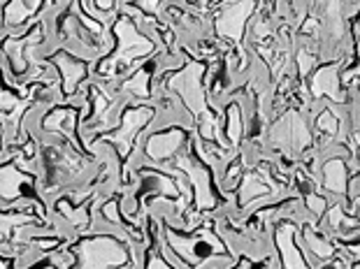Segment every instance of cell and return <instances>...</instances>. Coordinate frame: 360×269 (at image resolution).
I'll list each match as a JSON object with an SVG mask.
<instances>
[{"label":"cell","mask_w":360,"mask_h":269,"mask_svg":"<svg viewBox=\"0 0 360 269\" xmlns=\"http://www.w3.org/2000/svg\"><path fill=\"white\" fill-rule=\"evenodd\" d=\"M77 267H126L130 265V251L117 237H91L72 246Z\"/></svg>","instance_id":"obj_1"},{"label":"cell","mask_w":360,"mask_h":269,"mask_svg":"<svg viewBox=\"0 0 360 269\" xmlns=\"http://www.w3.org/2000/svg\"><path fill=\"white\" fill-rule=\"evenodd\" d=\"M114 35H117L119 47L117 51L110 53V58H105L101 63V67H98L101 74H107L119 63L128 65V63H133V58L147 56V53L156 51V44L151 42L147 35H142L140 30H137L135 21L128 17H121L117 24H114Z\"/></svg>","instance_id":"obj_2"},{"label":"cell","mask_w":360,"mask_h":269,"mask_svg":"<svg viewBox=\"0 0 360 269\" xmlns=\"http://www.w3.org/2000/svg\"><path fill=\"white\" fill-rule=\"evenodd\" d=\"M270 142L274 147L283 149H293V151H304L311 144V135L307 130V123L297 114L295 110H290L277 126L272 128Z\"/></svg>","instance_id":"obj_3"},{"label":"cell","mask_w":360,"mask_h":269,"mask_svg":"<svg viewBox=\"0 0 360 269\" xmlns=\"http://www.w3.org/2000/svg\"><path fill=\"white\" fill-rule=\"evenodd\" d=\"M202 72H205L202 63H188L177 77H174V79L167 81V88L179 91V96L184 98V103H186L191 110H193V114H202L205 112Z\"/></svg>","instance_id":"obj_4"},{"label":"cell","mask_w":360,"mask_h":269,"mask_svg":"<svg viewBox=\"0 0 360 269\" xmlns=\"http://www.w3.org/2000/svg\"><path fill=\"white\" fill-rule=\"evenodd\" d=\"M184 147H186V133L181 128H165L160 133L149 135L144 151L154 163H167V160L177 158Z\"/></svg>","instance_id":"obj_5"},{"label":"cell","mask_w":360,"mask_h":269,"mask_svg":"<svg viewBox=\"0 0 360 269\" xmlns=\"http://www.w3.org/2000/svg\"><path fill=\"white\" fill-rule=\"evenodd\" d=\"M154 114H156L154 107H130V110L124 112L121 128L110 137L112 142H117L121 147L124 156H128V151L133 149V144H135V137L142 133V128L147 126V123H151Z\"/></svg>","instance_id":"obj_6"},{"label":"cell","mask_w":360,"mask_h":269,"mask_svg":"<svg viewBox=\"0 0 360 269\" xmlns=\"http://www.w3.org/2000/svg\"><path fill=\"white\" fill-rule=\"evenodd\" d=\"M256 10V0H237V3L228 5L217 19V33L219 37H233L235 42L242 40L244 24Z\"/></svg>","instance_id":"obj_7"},{"label":"cell","mask_w":360,"mask_h":269,"mask_svg":"<svg viewBox=\"0 0 360 269\" xmlns=\"http://www.w3.org/2000/svg\"><path fill=\"white\" fill-rule=\"evenodd\" d=\"M44 33H47V28H44V21H40L26 37H10L3 49L7 53V58H10V63L14 67V72L17 74H24L30 65V51L37 47V42L42 40Z\"/></svg>","instance_id":"obj_8"},{"label":"cell","mask_w":360,"mask_h":269,"mask_svg":"<svg viewBox=\"0 0 360 269\" xmlns=\"http://www.w3.org/2000/svg\"><path fill=\"white\" fill-rule=\"evenodd\" d=\"M53 60H56L58 70L63 72V96H72L82 84V79L86 77V60H82L65 51L56 53Z\"/></svg>","instance_id":"obj_9"},{"label":"cell","mask_w":360,"mask_h":269,"mask_svg":"<svg viewBox=\"0 0 360 269\" xmlns=\"http://www.w3.org/2000/svg\"><path fill=\"white\" fill-rule=\"evenodd\" d=\"M337 70H340V65H337V63L319 67V70L314 72V77H311V93L316 96V98L328 96V98H333L335 103H344Z\"/></svg>","instance_id":"obj_10"},{"label":"cell","mask_w":360,"mask_h":269,"mask_svg":"<svg viewBox=\"0 0 360 269\" xmlns=\"http://www.w3.org/2000/svg\"><path fill=\"white\" fill-rule=\"evenodd\" d=\"M297 235V225L293 223H283L277 228V246L281 251V265L283 267H307L300 249L295 246L293 237Z\"/></svg>","instance_id":"obj_11"},{"label":"cell","mask_w":360,"mask_h":269,"mask_svg":"<svg viewBox=\"0 0 360 269\" xmlns=\"http://www.w3.org/2000/svg\"><path fill=\"white\" fill-rule=\"evenodd\" d=\"M33 181H35V174L19 172L14 165L0 167V197H3L5 202H14V199L21 195V186L33 183Z\"/></svg>","instance_id":"obj_12"},{"label":"cell","mask_w":360,"mask_h":269,"mask_svg":"<svg viewBox=\"0 0 360 269\" xmlns=\"http://www.w3.org/2000/svg\"><path fill=\"white\" fill-rule=\"evenodd\" d=\"M44 5V0H10L3 10L5 26H24L30 17H35L37 10Z\"/></svg>","instance_id":"obj_13"},{"label":"cell","mask_w":360,"mask_h":269,"mask_svg":"<svg viewBox=\"0 0 360 269\" xmlns=\"http://www.w3.org/2000/svg\"><path fill=\"white\" fill-rule=\"evenodd\" d=\"M323 186L337 195L347 193V165L342 158H333L323 165Z\"/></svg>","instance_id":"obj_14"},{"label":"cell","mask_w":360,"mask_h":269,"mask_svg":"<svg viewBox=\"0 0 360 269\" xmlns=\"http://www.w3.org/2000/svg\"><path fill=\"white\" fill-rule=\"evenodd\" d=\"M272 188H267L265 179H260L258 174H247L244 176V183H242V195H240V202H249L258 195H270Z\"/></svg>","instance_id":"obj_15"},{"label":"cell","mask_w":360,"mask_h":269,"mask_svg":"<svg viewBox=\"0 0 360 269\" xmlns=\"http://www.w3.org/2000/svg\"><path fill=\"white\" fill-rule=\"evenodd\" d=\"M304 242H307V246H311V251L316 253L319 260H323V258H330L333 253H335V246L326 240V237H321L314 232L311 228H304Z\"/></svg>","instance_id":"obj_16"},{"label":"cell","mask_w":360,"mask_h":269,"mask_svg":"<svg viewBox=\"0 0 360 269\" xmlns=\"http://www.w3.org/2000/svg\"><path fill=\"white\" fill-rule=\"evenodd\" d=\"M147 81H149V67H144V70H140L137 74H133L130 79H126L124 84H121V88L124 91H133L135 96H140V98H149V86H147Z\"/></svg>","instance_id":"obj_17"},{"label":"cell","mask_w":360,"mask_h":269,"mask_svg":"<svg viewBox=\"0 0 360 269\" xmlns=\"http://www.w3.org/2000/svg\"><path fill=\"white\" fill-rule=\"evenodd\" d=\"M228 137H231V142L237 144L242 137V119H240V107L233 105L231 112H228Z\"/></svg>","instance_id":"obj_18"},{"label":"cell","mask_w":360,"mask_h":269,"mask_svg":"<svg viewBox=\"0 0 360 269\" xmlns=\"http://www.w3.org/2000/svg\"><path fill=\"white\" fill-rule=\"evenodd\" d=\"M30 221H33L30 216H0V232L5 237H10V230L14 225H26Z\"/></svg>","instance_id":"obj_19"},{"label":"cell","mask_w":360,"mask_h":269,"mask_svg":"<svg viewBox=\"0 0 360 269\" xmlns=\"http://www.w3.org/2000/svg\"><path fill=\"white\" fill-rule=\"evenodd\" d=\"M330 221H333L330 225H333L335 230H342V228H358L354 218H347V216H344L340 206H335V209H333V214H330Z\"/></svg>","instance_id":"obj_20"},{"label":"cell","mask_w":360,"mask_h":269,"mask_svg":"<svg viewBox=\"0 0 360 269\" xmlns=\"http://www.w3.org/2000/svg\"><path fill=\"white\" fill-rule=\"evenodd\" d=\"M135 3L147 14H160V7H163V0H135Z\"/></svg>","instance_id":"obj_21"},{"label":"cell","mask_w":360,"mask_h":269,"mask_svg":"<svg viewBox=\"0 0 360 269\" xmlns=\"http://www.w3.org/2000/svg\"><path fill=\"white\" fill-rule=\"evenodd\" d=\"M307 202H309V209L314 211V214H323L326 211V199L323 197H316V195H307Z\"/></svg>","instance_id":"obj_22"},{"label":"cell","mask_w":360,"mask_h":269,"mask_svg":"<svg viewBox=\"0 0 360 269\" xmlns=\"http://www.w3.org/2000/svg\"><path fill=\"white\" fill-rule=\"evenodd\" d=\"M0 267H7V263H5V260H0Z\"/></svg>","instance_id":"obj_23"}]
</instances>
